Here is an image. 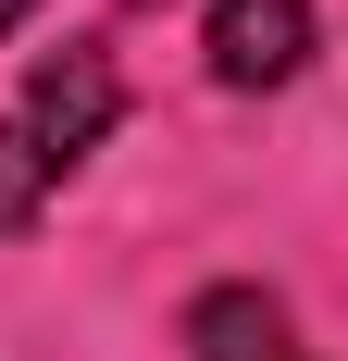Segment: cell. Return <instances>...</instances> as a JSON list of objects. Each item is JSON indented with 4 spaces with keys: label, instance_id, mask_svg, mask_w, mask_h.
<instances>
[{
    "label": "cell",
    "instance_id": "6da1fadb",
    "mask_svg": "<svg viewBox=\"0 0 348 361\" xmlns=\"http://www.w3.org/2000/svg\"><path fill=\"white\" fill-rule=\"evenodd\" d=\"M125 125V75H112V50H50V63L0 100V237H25L50 200H63L75 175H87V149Z\"/></svg>",
    "mask_w": 348,
    "mask_h": 361
},
{
    "label": "cell",
    "instance_id": "7a4b0ae2",
    "mask_svg": "<svg viewBox=\"0 0 348 361\" xmlns=\"http://www.w3.org/2000/svg\"><path fill=\"white\" fill-rule=\"evenodd\" d=\"M199 50H211L224 87H286V75L311 63V0H211Z\"/></svg>",
    "mask_w": 348,
    "mask_h": 361
},
{
    "label": "cell",
    "instance_id": "3957f363",
    "mask_svg": "<svg viewBox=\"0 0 348 361\" xmlns=\"http://www.w3.org/2000/svg\"><path fill=\"white\" fill-rule=\"evenodd\" d=\"M187 349L199 361H311L299 324H286V299H261V287H211L187 312Z\"/></svg>",
    "mask_w": 348,
    "mask_h": 361
},
{
    "label": "cell",
    "instance_id": "277c9868",
    "mask_svg": "<svg viewBox=\"0 0 348 361\" xmlns=\"http://www.w3.org/2000/svg\"><path fill=\"white\" fill-rule=\"evenodd\" d=\"M25 13H37V0H0V37H13V25H25Z\"/></svg>",
    "mask_w": 348,
    "mask_h": 361
}]
</instances>
